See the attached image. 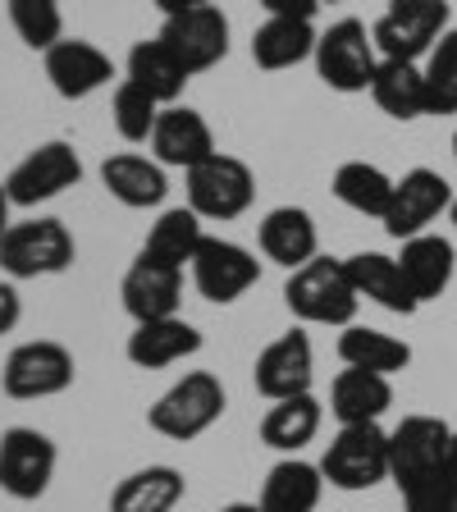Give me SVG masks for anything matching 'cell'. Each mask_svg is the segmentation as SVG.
Returning <instances> with one entry per match:
<instances>
[{
	"mask_svg": "<svg viewBox=\"0 0 457 512\" xmlns=\"http://www.w3.org/2000/svg\"><path fill=\"white\" fill-rule=\"evenodd\" d=\"M284 302L307 325H352V316L362 307V293L348 275V261L316 256V261H307L302 270L288 275Z\"/></svg>",
	"mask_w": 457,
	"mask_h": 512,
	"instance_id": "obj_1",
	"label": "cell"
},
{
	"mask_svg": "<svg viewBox=\"0 0 457 512\" xmlns=\"http://www.w3.org/2000/svg\"><path fill=\"white\" fill-rule=\"evenodd\" d=\"M78 243L64 229V220L37 215V220L10 224L0 234V270L10 279H42V275H64L74 266Z\"/></svg>",
	"mask_w": 457,
	"mask_h": 512,
	"instance_id": "obj_2",
	"label": "cell"
},
{
	"mask_svg": "<svg viewBox=\"0 0 457 512\" xmlns=\"http://www.w3.org/2000/svg\"><path fill=\"white\" fill-rule=\"evenodd\" d=\"M220 416H224V384L211 371H188L151 403L147 426L165 439L188 444V439L206 435Z\"/></svg>",
	"mask_w": 457,
	"mask_h": 512,
	"instance_id": "obj_3",
	"label": "cell"
},
{
	"mask_svg": "<svg viewBox=\"0 0 457 512\" xmlns=\"http://www.w3.org/2000/svg\"><path fill=\"white\" fill-rule=\"evenodd\" d=\"M316 74L330 92H371L375 69H380V51H375V37L366 32L362 19H339L320 32L316 42Z\"/></svg>",
	"mask_w": 457,
	"mask_h": 512,
	"instance_id": "obj_4",
	"label": "cell"
},
{
	"mask_svg": "<svg viewBox=\"0 0 457 512\" xmlns=\"http://www.w3.org/2000/svg\"><path fill=\"white\" fill-rule=\"evenodd\" d=\"M320 476H325V485L348 494L389 480V430H380V421L339 426V435L330 439L325 458H320Z\"/></svg>",
	"mask_w": 457,
	"mask_h": 512,
	"instance_id": "obj_5",
	"label": "cell"
},
{
	"mask_svg": "<svg viewBox=\"0 0 457 512\" xmlns=\"http://www.w3.org/2000/svg\"><path fill=\"white\" fill-rule=\"evenodd\" d=\"M448 32V0H389L371 37L380 60H421Z\"/></svg>",
	"mask_w": 457,
	"mask_h": 512,
	"instance_id": "obj_6",
	"label": "cell"
},
{
	"mask_svg": "<svg viewBox=\"0 0 457 512\" xmlns=\"http://www.w3.org/2000/svg\"><path fill=\"white\" fill-rule=\"evenodd\" d=\"M78 366L74 352L55 339H28L5 357V371H0V384L10 398H23V403H37V398H55L74 384Z\"/></svg>",
	"mask_w": 457,
	"mask_h": 512,
	"instance_id": "obj_7",
	"label": "cell"
},
{
	"mask_svg": "<svg viewBox=\"0 0 457 512\" xmlns=\"http://www.w3.org/2000/svg\"><path fill=\"white\" fill-rule=\"evenodd\" d=\"M256 197V174L247 160L215 151L197 170H188V206L202 220H238Z\"/></svg>",
	"mask_w": 457,
	"mask_h": 512,
	"instance_id": "obj_8",
	"label": "cell"
},
{
	"mask_svg": "<svg viewBox=\"0 0 457 512\" xmlns=\"http://www.w3.org/2000/svg\"><path fill=\"white\" fill-rule=\"evenodd\" d=\"M55 476V444L51 435L32 426H10L0 435V494L19 503L42 499Z\"/></svg>",
	"mask_w": 457,
	"mask_h": 512,
	"instance_id": "obj_9",
	"label": "cell"
},
{
	"mask_svg": "<svg viewBox=\"0 0 457 512\" xmlns=\"http://www.w3.org/2000/svg\"><path fill=\"white\" fill-rule=\"evenodd\" d=\"M444 211H453V188H448V179L439 170L421 165V170H407L403 179L394 183V202H389L380 224L389 238L407 243V238L426 234Z\"/></svg>",
	"mask_w": 457,
	"mask_h": 512,
	"instance_id": "obj_10",
	"label": "cell"
},
{
	"mask_svg": "<svg viewBox=\"0 0 457 512\" xmlns=\"http://www.w3.org/2000/svg\"><path fill=\"white\" fill-rule=\"evenodd\" d=\"M78 179H83L78 151L55 138V142H42L37 151H28V156L14 165L10 179H5V192H10L14 206H42V202H51V197H60V192H69Z\"/></svg>",
	"mask_w": 457,
	"mask_h": 512,
	"instance_id": "obj_11",
	"label": "cell"
},
{
	"mask_svg": "<svg viewBox=\"0 0 457 512\" xmlns=\"http://www.w3.org/2000/svg\"><path fill=\"white\" fill-rule=\"evenodd\" d=\"M160 42L179 55L188 74H206L229 55V19L220 5H202L188 14H170L160 28Z\"/></svg>",
	"mask_w": 457,
	"mask_h": 512,
	"instance_id": "obj_12",
	"label": "cell"
},
{
	"mask_svg": "<svg viewBox=\"0 0 457 512\" xmlns=\"http://www.w3.org/2000/svg\"><path fill=\"white\" fill-rule=\"evenodd\" d=\"M448 439H453V426L439 416H403L389 430V476H394L398 490L412 485L416 476H430V471L444 467Z\"/></svg>",
	"mask_w": 457,
	"mask_h": 512,
	"instance_id": "obj_13",
	"label": "cell"
},
{
	"mask_svg": "<svg viewBox=\"0 0 457 512\" xmlns=\"http://www.w3.org/2000/svg\"><path fill=\"white\" fill-rule=\"evenodd\" d=\"M192 284L202 293L206 302H238L247 288L261 279V266H256V256L247 247L229 243V238H206L192 256Z\"/></svg>",
	"mask_w": 457,
	"mask_h": 512,
	"instance_id": "obj_14",
	"label": "cell"
},
{
	"mask_svg": "<svg viewBox=\"0 0 457 512\" xmlns=\"http://www.w3.org/2000/svg\"><path fill=\"white\" fill-rule=\"evenodd\" d=\"M311 371H316V357H311V339L302 330H288L279 334L275 343L261 348L256 357V394L279 403V398H298V394H311Z\"/></svg>",
	"mask_w": 457,
	"mask_h": 512,
	"instance_id": "obj_15",
	"label": "cell"
},
{
	"mask_svg": "<svg viewBox=\"0 0 457 512\" xmlns=\"http://www.w3.org/2000/svg\"><path fill=\"white\" fill-rule=\"evenodd\" d=\"M119 298H124V311L133 316V325L170 320L179 316V302H183V270L160 266V261L138 252V261L128 266L124 284H119Z\"/></svg>",
	"mask_w": 457,
	"mask_h": 512,
	"instance_id": "obj_16",
	"label": "cell"
},
{
	"mask_svg": "<svg viewBox=\"0 0 457 512\" xmlns=\"http://www.w3.org/2000/svg\"><path fill=\"white\" fill-rule=\"evenodd\" d=\"M42 60H46V78H51V87L64 96V101H83V96L101 92V87L115 78L110 55L101 51V46L83 42V37H64V42H55Z\"/></svg>",
	"mask_w": 457,
	"mask_h": 512,
	"instance_id": "obj_17",
	"label": "cell"
},
{
	"mask_svg": "<svg viewBox=\"0 0 457 512\" xmlns=\"http://www.w3.org/2000/svg\"><path fill=\"white\" fill-rule=\"evenodd\" d=\"M151 151L170 170H197L202 160L215 156L211 124L192 106H165L156 119V133H151Z\"/></svg>",
	"mask_w": 457,
	"mask_h": 512,
	"instance_id": "obj_18",
	"label": "cell"
},
{
	"mask_svg": "<svg viewBox=\"0 0 457 512\" xmlns=\"http://www.w3.org/2000/svg\"><path fill=\"white\" fill-rule=\"evenodd\" d=\"M128 362L142 366V371H160V366H174L192 352H202V330L188 325L183 316L170 320H147V325H133L128 334Z\"/></svg>",
	"mask_w": 457,
	"mask_h": 512,
	"instance_id": "obj_19",
	"label": "cell"
},
{
	"mask_svg": "<svg viewBox=\"0 0 457 512\" xmlns=\"http://www.w3.org/2000/svg\"><path fill=\"white\" fill-rule=\"evenodd\" d=\"M261 252L284 270H302L307 261H316V247H320V234H316V220L311 211L302 206H275V211L261 220Z\"/></svg>",
	"mask_w": 457,
	"mask_h": 512,
	"instance_id": "obj_20",
	"label": "cell"
},
{
	"mask_svg": "<svg viewBox=\"0 0 457 512\" xmlns=\"http://www.w3.org/2000/svg\"><path fill=\"white\" fill-rule=\"evenodd\" d=\"M398 266H403V279L416 293V302H435V298H444L448 284H453L457 252H453V243L439 234H416L403 243Z\"/></svg>",
	"mask_w": 457,
	"mask_h": 512,
	"instance_id": "obj_21",
	"label": "cell"
},
{
	"mask_svg": "<svg viewBox=\"0 0 457 512\" xmlns=\"http://www.w3.org/2000/svg\"><path fill=\"white\" fill-rule=\"evenodd\" d=\"M101 183L128 211H147V206H160L165 192H170V179H165V165L147 156H133V151H119L101 165Z\"/></svg>",
	"mask_w": 457,
	"mask_h": 512,
	"instance_id": "obj_22",
	"label": "cell"
},
{
	"mask_svg": "<svg viewBox=\"0 0 457 512\" xmlns=\"http://www.w3.org/2000/svg\"><path fill=\"white\" fill-rule=\"evenodd\" d=\"M389 407H394V384H389V375L348 366V371H339V380H334V389H330V412L339 416V426H371Z\"/></svg>",
	"mask_w": 457,
	"mask_h": 512,
	"instance_id": "obj_23",
	"label": "cell"
},
{
	"mask_svg": "<svg viewBox=\"0 0 457 512\" xmlns=\"http://www.w3.org/2000/svg\"><path fill=\"white\" fill-rule=\"evenodd\" d=\"M348 275H352V284H357V293H362V298H371L375 307L394 311V316H412V311L421 307V302H416V293L407 288L398 256L357 252V256H348Z\"/></svg>",
	"mask_w": 457,
	"mask_h": 512,
	"instance_id": "obj_24",
	"label": "cell"
},
{
	"mask_svg": "<svg viewBox=\"0 0 457 512\" xmlns=\"http://www.w3.org/2000/svg\"><path fill=\"white\" fill-rule=\"evenodd\" d=\"M316 42L320 32L311 19H266L252 32V60L261 69H270V74H279V69H293V64L311 60Z\"/></svg>",
	"mask_w": 457,
	"mask_h": 512,
	"instance_id": "obj_25",
	"label": "cell"
},
{
	"mask_svg": "<svg viewBox=\"0 0 457 512\" xmlns=\"http://www.w3.org/2000/svg\"><path fill=\"white\" fill-rule=\"evenodd\" d=\"M320 403L311 394H298V398H279L270 403V412L261 416V444L275 448V453H288V458H298V448H307L311 439L320 435Z\"/></svg>",
	"mask_w": 457,
	"mask_h": 512,
	"instance_id": "obj_26",
	"label": "cell"
},
{
	"mask_svg": "<svg viewBox=\"0 0 457 512\" xmlns=\"http://www.w3.org/2000/svg\"><path fill=\"white\" fill-rule=\"evenodd\" d=\"M183 499V471L179 467H142L124 476L110 494V512H174Z\"/></svg>",
	"mask_w": 457,
	"mask_h": 512,
	"instance_id": "obj_27",
	"label": "cell"
},
{
	"mask_svg": "<svg viewBox=\"0 0 457 512\" xmlns=\"http://www.w3.org/2000/svg\"><path fill=\"white\" fill-rule=\"evenodd\" d=\"M320 494H325L320 467H311L302 458H284L270 467L266 485H261V508L266 512H316Z\"/></svg>",
	"mask_w": 457,
	"mask_h": 512,
	"instance_id": "obj_28",
	"label": "cell"
},
{
	"mask_svg": "<svg viewBox=\"0 0 457 512\" xmlns=\"http://www.w3.org/2000/svg\"><path fill=\"white\" fill-rule=\"evenodd\" d=\"M375 106L384 110L389 119H416V115H430V101H426V69H416L412 60H380L375 69V83H371Z\"/></svg>",
	"mask_w": 457,
	"mask_h": 512,
	"instance_id": "obj_29",
	"label": "cell"
},
{
	"mask_svg": "<svg viewBox=\"0 0 457 512\" xmlns=\"http://www.w3.org/2000/svg\"><path fill=\"white\" fill-rule=\"evenodd\" d=\"M128 78L138 87H147L160 106H179V96L192 74L179 64V55L156 37V42H133V51H128Z\"/></svg>",
	"mask_w": 457,
	"mask_h": 512,
	"instance_id": "obj_30",
	"label": "cell"
},
{
	"mask_svg": "<svg viewBox=\"0 0 457 512\" xmlns=\"http://www.w3.org/2000/svg\"><path fill=\"white\" fill-rule=\"evenodd\" d=\"M206 243L202 234V215L192 211V206H174V211H165L156 224H151L147 243H142V256H151V261H160V266H192V256H197V247Z\"/></svg>",
	"mask_w": 457,
	"mask_h": 512,
	"instance_id": "obj_31",
	"label": "cell"
},
{
	"mask_svg": "<svg viewBox=\"0 0 457 512\" xmlns=\"http://www.w3.org/2000/svg\"><path fill=\"white\" fill-rule=\"evenodd\" d=\"M394 183L398 179H389L371 160H343L339 170H334V197H339L348 211L384 220L389 202H394Z\"/></svg>",
	"mask_w": 457,
	"mask_h": 512,
	"instance_id": "obj_32",
	"label": "cell"
},
{
	"mask_svg": "<svg viewBox=\"0 0 457 512\" xmlns=\"http://www.w3.org/2000/svg\"><path fill=\"white\" fill-rule=\"evenodd\" d=\"M339 357L343 366H357V371H375V375H398L412 362V348L403 339L384 330H366V325H348L339 339Z\"/></svg>",
	"mask_w": 457,
	"mask_h": 512,
	"instance_id": "obj_33",
	"label": "cell"
},
{
	"mask_svg": "<svg viewBox=\"0 0 457 512\" xmlns=\"http://www.w3.org/2000/svg\"><path fill=\"white\" fill-rule=\"evenodd\" d=\"M110 110H115V128L124 142H151V133H156V119H160V101L147 92V87H138L133 78H124V83L115 87V101H110Z\"/></svg>",
	"mask_w": 457,
	"mask_h": 512,
	"instance_id": "obj_34",
	"label": "cell"
},
{
	"mask_svg": "<svg viewBox=\"0 0 457 512\" xmlns=\"http://www.w3.org/2000/svg\"><path fill=\"white\" fill-rule=\"evenodd\" d=\"M10 23L19 32V42L32 51H51L55 42H64V14L60 0H10Z\"/></svg>",
	"mask_w": 457,
	"mask_h": 512,
	"instance_id": "obj_35",
	"label": "cell"
},
{
	"mask_svg": "<svg viewBox=\"0 0 457 512\" xmlns=\"http://www.w3.org/2000/svg\"><path fill=\"white\" fill-rule=\"evenodd\" d=\"M426 101L430 115H457V28H448L426 55Z\"/></svg>",
	"mask_w": 457,
	"mask_h": 512,
	"instance_id": "obj_36",
	"label": "cell"
},
{
	"mask_svg": "<svg viewBox=\"0 0 457 512\" xmlns=\"http://www.w3.org/2000/svg\"><path fill=\"white\" fill-rule=\"evenodd\" d=\"M403 508L407 512H448L457 503V490L453 480H448V471H430V476H416L412 485H403Z\"/></svg>",
	"mask_w": 457,
	"mask_h": 512,
	"instance_id": "obj_37",
	"label": "cell"
},
{
	"mask_svg": "<svg viewBox=\"0 0 457 512\" xmlns=\"http://www.w3.org/2000/svg\"><path fill=\"white\" fill-rule=\"evenodd\" d=\"M261 10L270 19H316L320 0H261Z\"/></svg>",
	"mask_w": 457,
	"mask_h": 512,
	"instance_id": "obj_38",
	"label": "cell"
},
{
	"mask_svg": "<svg viewBox=\"0 0 457 512\" xmlns=\"http://www.w3.org/2000/svg\"><path fill=\"white\" fill-rule=\"evenodd\" d=\"M23 307H19V293H14V284H0V334H10L14 325H19Z\"/></svg>",
	"mask_w": 457,
	"mask_h": 512,
	"instance_id": "obj_39",
	"label": "cell"
},
{
	"mask_svg": "<svg viewBox=\"0 0 457 512\" xmlns=\"http://www.w3.org/2000/svg\"><path fill=\"white\" fill-rule=\"evenodd\" d=\"M151 5H156V10L165 14V19H170V14H188V10H202V5H215V0H151Z\"/></svg>",
	"mask_w": 457,
	"mask_h": 512,
	"instance_id": "obj_40",
	"label": "cell"
},
{
	"mask_svg": "<svg viewBox=\"0 0 457 512\" xmlns=\"http://www.w3.org/2000/svg\"><path fill=\"white\" fill-rule=\"evenodd\" d=\"M444 471H448V480H453V490H457V430H453V439H448V453H444Z\"/></svg>",
	"mask_w": 457,
	"mask_h": 512,
	"instance_id": "obj_41",
	"label": "cell"
},
{
	"mask_svg": "<svg viewBox=\"0 0 457 512\" xmlns=\"http://www.w3.org/2000/svg\"><path fill=\"white\" fill-rule=\"evenodd\" d=\"M10 192H5V183H0V234H5V229H10Z\"/></svg>",
	"mask_w": 457,
	"mask_h": 512,
	"instance_id": "obj_42",
	"label": "cell"
},
{
	"mask_svg": "<svg viewBox=\"0 0 457 512\" xmlns=\"http://www.w3.org/2000/svg\"><path fill=\"white\" fill-rule=\"evenodd\" d=\"M220 512H266V508H261V503H224Z\"/></svg>",
	"mask_w": 457,
	"mask_h": 512,
	"instance_id": "obj_43",
	"label": "cell"
},
{
	"mask_svg": "<svg viewBox=\"0 0 457 512\" xmlns=\"http://www.w3.org/2000/svg\"><path fill=\"white\" fill-rule=\"evenodd\" d=\"M453 224H457V197H453Z\"/></svg>",
	"mask_w": 457,
	"mask_h": 512,
	"instance_id": "obj_44",
	"label": "cell"
},
{
	"mask_svg": "<svg viewBox=\"0 0 457 512\" xmlns=\"http://www.w3.org/2000/svg\"><path fill=\"white\" fill-rule=\"evenodd\" d=\"M453 156H457V133H453Z\"/></svg>",
	"mask_w": 457,
	"mask_h": 512,
	"instance_id": "obj_45",
	"label": "cell"
},
{
	"mask_svg": "<svg viewBox=\"0 0 457 512\" xmlns=\"http://www.w3.org/2000/svg\"><path fill=\"white\" fill-rule=\"evenodd\" d=\"M320 5H334V0H320Z\"/></svg>",
	"mask_w": 457,
	"mask_h": 512,
	"instance_id": "obj_46",
	"label": "cell"
},
{
	"mask_svg": "<svg viewBox=\"0 0 457 512\" xmlns=\"http://www.w3.org/2000/svg\"><path fill=\"white\" fill-rule=\"evenodd\" d=\"M448 512H457V503H453V508H448Z\"/></svg>",
	"mask_w": 457,
	"mask_h": 512,
	"instance_id": "obj_47",
	"label": "cell"
}]
</instances>
